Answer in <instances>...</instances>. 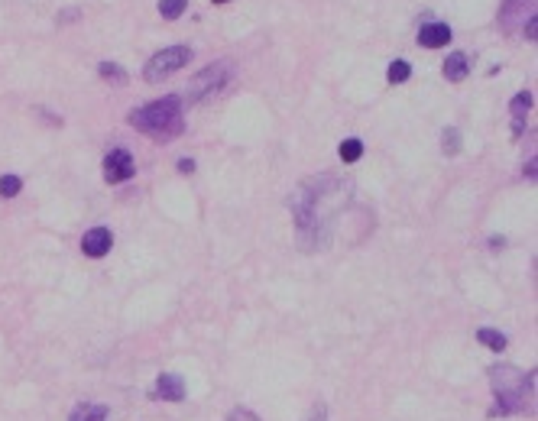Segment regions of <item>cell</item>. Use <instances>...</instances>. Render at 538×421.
Here are the masks:
<instances>
[{
  "label": "cell",
  "mask_w": 538,
  "mask_h": 421,
  "mask_svg": "<svg viewBox=\"0 0 538 421\" xmlns=\"http://www.w3.org/2000/svg\"><path fill=\"white\" fill-rule=\"evenodd\" d=\"M529 108H532V94L529 91L515 94L513 104H509V110H513V133H515V137L522 133V117H525V110H529Z\"/></svg>",
  "instance_id": "cell-10"
},
{
  "label": "cell",
  "mask_w": 538,
  "mask_h": 421,
  "mask_svg": "<svg viewBox=\"0 0 538 421\" xmlns=\"http://www.w3.org/2000/svg\"><path fill=\"white\" fill-rule=\"evenodd\" d=\"M328 418V408L321 405V402H315V405H311V412H308V418L305 421H324Z\"/></svg>",
  "instance_id": "cell-20"
},
{
  "label": "cell",
  "mask_w": 538,
  "mask_h": 421,
  "mask_svg": "<svg viewBox=\"0 0 538 421\" xmlns=\"http://www.w3.org/2000/svg\"><path fill=\"white\" fill-rule=\"evenodd\" d=\"M192 62V49L188 46H172V49H162V52H156L153 59L147 62V81L149 84H159V81H166L169 75H176L178 69H185Z\"/></svg>",
  "instance_id": "cell-3"
},
{
  "label": "cell",
  "mask_w": 538,
  "mask_h": 421,
  "mask_svg": "<svg viewBox=\"0 0 538 421\" xmlns=\"http://www.w3.org/2000/svg\"><path fill=\"white\" fill-rule=\"evenodd\" d=\"M130 127L149 133L156 139H169L182 130V100L178 98H162L153 100L147 108H139L130 114Z\"/></svg>",
  "instance_id": "cell-1"
},
{
  "label": "cell",
  "mask_w": 538,
  "mask_h": 421,
  "mask_svg": "<svg viewBox=\"0 0 538 421\" xmlns=\"http://www.w3.org/2000/svg\"><path fill=\"white\" fill-rule=\"evenodd\" d=\"M20 188H23V182L16 175H4L0 178V198H16L20 195Z\"/></svg>",
  "instance_id": "cell-16"
},
{
  "label": "cell",
  "mask_w": 538,
  "mask_h": 421,
  "mask_svg": "<svg viewBox=\"0 0 538 421\" xmlns=\"http://www.w3.org/2000/svg\"><path fill=\"white\" fill-rule=\"evenodd\" d=\"M227 421H260V418H256V415L250 412V408H234L231 418H227Z\"/></svg>",
  "instance_id": "cell-19"
},
{
  "label": "cell",
  "mask_w": 538,
  "mask_h": 421,
  "mask_svg": "<svg viewBox=\"0 0 538 421\" xmlns=\"http://www.w3.org/2000/svg\"><path fill=\"white\" fill-rule=\"evenodd\" d=\"M178 172H195V162L192 159H178Z\"/></svg>",
  "instance_id": "cell-21"
},
{
  "label": "cell",
  "mask_w": 538,
  "mask_h": 421,
  "mask_svg": "<svg viewBox=\"0 0 538 421\" xmlns=\"http://www.w3.org/2000/svg\"><path fill=\"white\" fill-rule=\"evenodd\" d=\"M224 78H227V69H224V65H217V69H205L192 84H188V100H201L205 94L217 91V88L224 84Z\"/></svg>",
  "instance_id": "cell-5"
},
{
  "label": "cell",
  "mask_w": 538,
  "mask_h": 421,
  "mask_svg": "<svg viewBox=\"0 0 538 421\" xmlns=\"http://www.w3.org/2000/svg\"><path fill=\"white\" fill-rule=\"evenodd\" d=\"M441 149H445L447 156H454V153H461V133L454 130H445V137H441Z\"/></svg>",
  "instance_id": "cell-17"
},
{
  "label": "cell",
  "mask_w": 538,
  "mask_h": 421,
  "mask_svg": "<svg viewBox=\"0 0 538 421\" xmlns=\"http://www.w3.org/2000/svg\"><path fill=\"white\" fill-rule=\"evenodd\" d=\"M185 7H188L185 0H159V16L162 20H178Z\"/></svg>",
  "instance_id": "cell-13"
},
{
  "label": "cell",
  "mask_w": 538,
  "mask_h": 421,
  "mask_svg": "<svg viewBox=\"0 0 538 421\" xmlns=\"http://www.w3.org/2000/svg\"><path fill=\"white\" fill-rule=\"evenodd\" d=\"M467 71H470L467 55H464V52H451V55H447V62H445V78H447V81H464V78H467Z\"/></svg>",
  "instance_id": "cell-9"
},
{
  "label": "cell",
  "mask_w": 538,
  "mask_h": 421,
  "mask_svg": "<svg viewBox=\"0 0 538 421\" xmlns=\"http://www.w3.org/2000/svg\"><path fill=\"white\" fill-rule=\"evenodd\" d=\"M110 243H114V237H110L108 227H94V230H88L85 237H81V250H85V256H91V260L108 256Z\"/></svg>",
  "instance_id": "cell-6"
},
{
  "label": "cell",
  "mask_w": 538,
  "mask_h": 421,
  "mask_svg": "<svg viewBox=\"0 0 538 421\" xmlns=\"http://www.w3.org/2000/svg\"><path fill=\"white\" fill-rule=\"evenodd\" d=\"M535 30H538V23H535V16H532L529 26H525V39H535Z\"/></svg>",
  "instance_id": "cell-22"
},
{
  "label": "cell",
  "mask_w": 538,
  "mask_h": 421,
  "mask_svg": "<svg viewBox=\"0 0 538 421\" xmlns=\"http://www.w3.org/2000/svg\"><path fill=\"white\" fill-rule=\"evenodd\" d=\"M477 340L483 347H490V350H506V334H500V330H493V328H480L477 330Z\"/></svg>",
  "instance_id": "cell-12"
},
{
  "label": "cell",
  "mask_w": 538,
  "mask_h": 421,
  "mask_svg": "<svg viewBox=\"0 0 538 421\" xmlns=\"http://www.w3.org/2000/svg\"><path fill=\"white\" fill-rule=\"evenodd\" d=\"M101 75H104V78H114L117 84H123V81H127V75H123V71L117 69L114 62H101Z\"/></svg>",
  "instance_id": "cell-18"
},
{
  "label": "cell",
  "mask_w": 538,
  "mask_h": 421,
  "mask_svg": "<svg viewBox=\"0 0 538 421\" xmlns=\"http://www.w3.org/2000/svg\"><path fill=\"white\" fill-rule=\"evenodd\" d=\"M217 4H227V0H217Z\"/></svg>",
  "instance_id": "cell-23"
},
{
  "label": "cell",
  "mask_w": 538,
  "mask_h": 421,
  "mask_svg": "<svg viewBox=\"0 0 538 421\" xmlns=\"http://www.w3.org/2000/svg\"><path fill=\"white\" fill-rule=\"evenodd\" d=\"M493 373V389H496V412H525V398H535V376H525L513 367H496Z\"/></svg>",
  "instance_id": "cell-2"
},
{
  "label": "cell",
  "mask_w": 538,
  "mask_h": 421,
  "mask_svg": "<svg viewBox=\"0 0 538 421\" xmlns=\"http://www.w3.org/2000/svg\"><path fill=\"white\" fill-rule=\"evenodd\" d=\"M408 75H412V69H408V62H402V59H396V62L389 65V71H386V78H389L392 84L408 81Z\"/></svg>",
  "instance_id": "cell-14"
},
{
  "label": "cell",
  "mask_w": 538,
  "mask_h": 421,
  "mask_svg": "<svg viewBox=\"0 0 538 421\" xmlns=\"http://www.w3.org/2000/svg\"><path fill=\"white\" fill-rule=\"evenodd\" d=\"M133 172H137V166H133V159H130L127 149H114V153H108V159H104V178H108L110 185L133 178Z\"/></svg>",
  "instance_id": "cell-4"
},
{
  "label": "cell",
  "mask_w": 538,
  "mask_h": 421,
  "mask_svg": "<svg viewBox=\"0 0 538 421\" xmlns=\"http://www.w3.org/2000/svg\"><path fill=\"white\" fill-rule=\"evenodd\" d=\"M69 421H108V408L104 405H78Z\"/></svg>",
  "instance_id": "cell-11"
},
{
  "label": "cell",
  "mask_w": 538,
  "mask_h": 421,
  "mask_svg": "<svg viewBox=\"0 0 538 421\" xmlns=\"http://www.w3.org/2000/svg\"><path fill=\"white\" fill-rule=\"evenodd\" d=\"M153 398H166V402H182V398H185V383H182V376H176V373H162V376H159V383H156V389H153Z\"/></svg>",
  "instance_id": "cell-7"
},
{
  "label": "cell",
  "mask_w": 538,
  "mask_h": 421,
  "mask_svg": "<svg viewBox=\"0 0 538 421\" xmlns=\"http://www.w3.org/2000/svg\"><path fill=\"white\" fill-rule=\"evenodd\" d=\"M447 39H451V26L447 23H425L418 30V46L422 49H441L447 46Z\"/></svg>",
  "instance_id": "cell-8"
},
{
  "label": "cell",
  "mask_w": 538,
  "mask_h": 421,
  "mask_svg": "<svg viewBox=\"0 0 538 421\" xmlns=\"http://www.w3.org/2000/svg\"><path fill=\"white\" fill-rule=\"evenodd\" d=\"M363 156V143L360 139H344V143H340V159L344 162H357Z\"/></svg>",
  "instance_id": "cell-15"
}]
</instances>
